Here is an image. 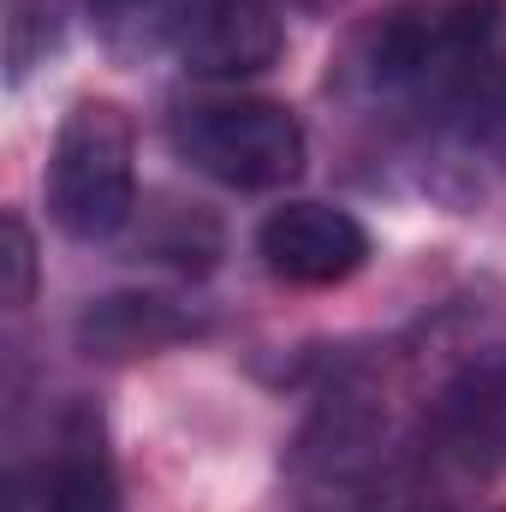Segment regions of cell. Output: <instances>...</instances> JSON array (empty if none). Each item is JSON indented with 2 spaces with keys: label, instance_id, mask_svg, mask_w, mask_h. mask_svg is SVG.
<instances>
[{
  "label": "cell",
  "instance_id": "7a4b0ae2",
  "mask_svg": "<svg viewBox=\"0 0 506 512\" xmlns=\"http://www.w3.org/2000/svg\"><path fill=\"white\" fill-rule=\"evenodd\" d=\"M48 215L66 239L102 245L137 215V126L120 102L84 96L66 108L42 173Z\"/></svg>",
  "mask_w": 506,
  "mask_h": 512
},
{
  "label": "cell",
  "instance_id": "52a82bcc",
  "mask_svg": "<svg viewBox=\"0 0 506 512\" xmlns=\"http://www.w3.org/2000/svg\"><path fill=\"white\" fill-rule=\"evenodd\" d=\"M441 459H453L465 477H495L506 471V346L465 358L429 411Z\"/></svg>",
  "mask_w": 506,
  "mask_h": 512
},
{
  "label": "cell",
  "instance_id": "5b68a950",
  "mask_svg": "<svg viewBox=\"0 0 506 512\" xmlns=\"http://www.w3.org/2000/svg\"><path fill=\"white\" fill-rule=\"evenodd\" d=\"M167 42L191 78L239 84V78H262L280 60L286 30L268 0H191Z\"/></svg>",
  "mask_w": 506,
  "mask_h": 512
},
{
  "label": "cell",
  "instance_id": "9c48e42d",
  "mask_svg": "<svg viewBox=\"0 0 506 512\" xmlns=\"http://www.w3.org/2000/svg\"><path fill=\"white\" fill-rule=\"evenodd\" d=\"M185 6L191 0H90V18L114 48H143V42H167Z\"/></svg>",
  "mask_w": 506,
  "mask_h": 512
},
{
  "label": "cell",
  "instance_id": "30bf717a",
  "mask_svg": "<svg viewBox=\"0 0 506 512\" xmlns=\"http://www.w3.org/2000/svg\"><path fill=\"white\" fill-rule=\"evenodd\" d=\"M0 298L6 310H24L36 298V233L24 227L18 209H6L0 221Z\"/></svg>",
  "mask_w": 506,
  "mask_h": 512
},
{
  "label": "cell",
  "instance_id": "3957f363",
  "mask_svg": "<svg viewBox=\"0 0 506 512\" xmlns=\"http://www.w3.org/2000/svg\"><path fill=\"white\" fill-rule=\"evenodd\" d=\"M173 149L203 179L227 191H280L304 173L310 137L286 102L268 96H227V102H191L173 114Z\"/></svg>",
  "mask_w": 506,
  "mask_h": 512
},
{
  "label": "cell",
  "instance_id": "8992f818",
  "mask_svg": "<svg viewBox=\"0 0 506 512\" xmlns=\"http://www.w3.org/2000/svg\"><path fill=\"white\" fill-rule=\"evenodd\" d=\"M6 512H126L102 417L90 405L66 411V423L54 435V459L36 477H12Z\"/></svg>",
  "mask_w": 506,
  "mask_h": 512
},
{
  "label": "cell",
  "instance_id": "6da1fadb",
  "mask_svg": "<svg viewBox=\"0 0 506 512\" xmlns=\"http://www.w3.org/2000/svg\"><path fill=\"white\" fill-rule=\"evenodd\" d=\"M506 60V0H399L364 30L352 72L370 102L453 131Z\"/></svg>",
  "mask_w": 506,
  "mask_h": 512
},
{
  "label": "cell",
  "instance_id": "277c9868",
  "mask_svg": "<svg viewBox=\"0 0 506 512\" xmlns=\"http://www.w3.org/2000/svg\"><path fill=\"white\" fill-rule=\"evenodd\" d=\"M256 256L286 286H346L370 262V233H364V221L352 209L292 197V203L262 215Z\"/></svg>",
  "mask_w": 506,
  "mask_h": 512
},
{
  "label": "cell",
  "instance_id": "ba28073f",
  "mask_svg": "<svg viewBox=\"0 0 506 512\" xmlns=\"http://www.w3.org/2000/svg\"><path fill=\"white\" fill-rule=\"evenodd\" d=\"M209 322L179 304V298H161V292H108V298H90L84 316H78V352L84 358H102V364H131V358H155V352H173L185 340H197Z\"/></svg>",
  "mask_w": 506,
  "mask_h": 512
}]
</instances>
